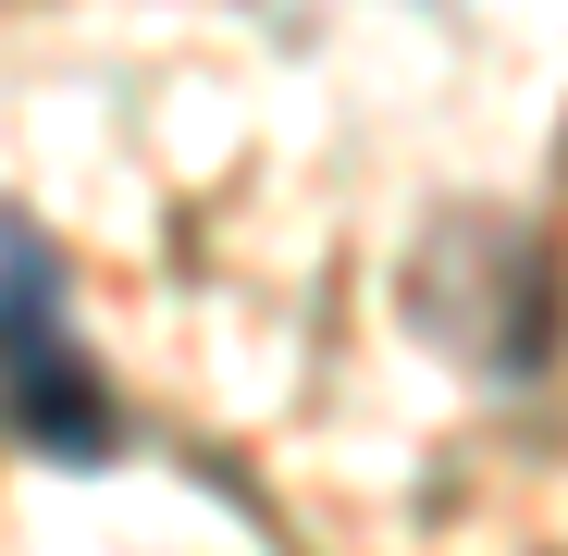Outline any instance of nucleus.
Segmentation results:
<instances>
[{
	"label": "nucleus",
	"instance_id": "1",
	"mask_svg": "<svg viewBox=\"0 0 568 556\" xmlns=\"http://www.w3.org/2000/svg\"><path fill=\"white\" fill-rule=\"evenodd\" d=\"M0 408L26 421V445L50 457H100L112 445V396H100V371L74 358L62 334V272L26 223H0Z\"/></svg>",
	"mask_w": 568,
	"mask_h": 556
}]
</instances>
